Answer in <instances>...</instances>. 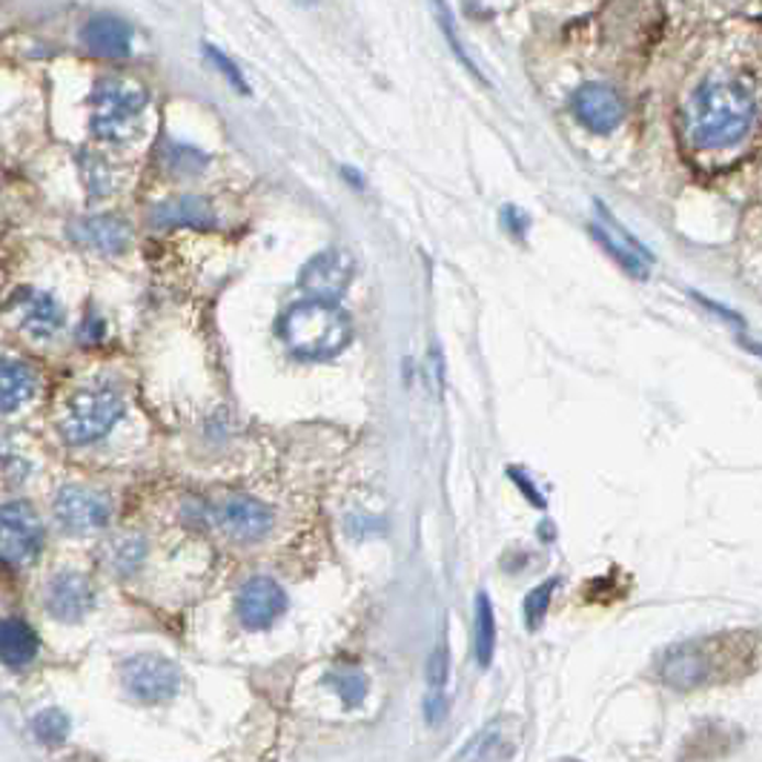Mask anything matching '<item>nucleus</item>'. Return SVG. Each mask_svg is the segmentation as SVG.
<instances>
[{
  "instance_id": "obj_25",
  "label": "nucleus",
  "mask_w": 762,
  "mask_h": 762,
  "mask_svg": "<svg viewBox=\"0 0 762 762\" xmlns=\"http://www.w3.org/2000/svg\"><path fill=\"white\" fill-rule=\"evenodd\" d=\"M32 731L41 742H49V746H60L69 733V717H66L60 708H46V711L35 714L32 719Z\"/></svg>"
},
{
  "instance_id": "obj_23",
  "label": "nucleus",
  "mask_w": 762,
  "mask_h": 762,
  "mask_svg": "<svg viewBox=\"0 0 762 762\" xmlns=\"http://www.w3.org/2000/svg\"><path fill=\"white\" fill-rule=\"evenodd\" d=\"M473 642H476V662L482 669H487L494 662L496 651V619H494V605H490V596L479 594L476 596V631H473Z\"/></svg>"
},
{
  "instance_id": "obj_26",
  "label": "nucleus",
  "mask_w": 762,
  "mask_h": 762,
  "mask_svg": "<svg viewBox=\"0 0 762 762\" xmlns=\"http://www.w3.org/2000/svg\"><path fill=\"white\" fill-rule=\"evenodd\" d=\"M556 585H560L556 576H553V579H544L542 585H537V588L528 594V599H524V625H528L530 631H537L539 625L544 622V614H548V605H551Z\"/></svg>"
},
{
  "instance_id": "obj_7",
  "label": "nucleus",
  "mask_w": 762,
  "mask_h": 762,
  "mask_svg": "<svg viewBox=\"0 0 762 762\" xmlns=\"http://www.w3.org/2000/svg\"><path fill=\"white\" fill-rule=\"evenodd\" d=\"M3 533H0V553L9 565H32L44 548V524L37 519L30 501H7L3 505Z\"/></svg>"
},
{
  "instance_id": "obj_24",
  "label": "nucleus",
  "mask_w": 762,
  "mask_h": 762,
  "mask_svg": "<svg viewBox=\"0 0 762 762\" xmlns=\"http://www.w3.org/2000/svg\"><path fill=\"white\" fill-rule=\"evenodd\" d=\"M161 164L169 169L173 175H198L207 164H210V158L203 153H198L196 146H187V144H178V141H167L164 144V150H161Z\"/></svg>"
},
{
  "instance_id": "obj_20",
  "label": "nucleus",
  "mask_w": 762,
  "mask_h": 762,
  "mask_svg": "<svg viewBox=\"0 0 762 762\" xmlns=\"http://www.w3.org/2000/svg\"><path fill=\"white\" fill-rule=\"evenodd\" d=\"M35 393V373L23 362H12L7 358L0 367V399H3V413H12L15 407L32 399Z\"/></svg>"
},
{
  "instance_id": "obj_8",
  "label": "nucleus",
  "mask_w": 762,
  "mask_h": 762,
  "mask_svg": "<svg viewBox=\"0 0 762 762\" xmlns=\"http://www.w3.org/2000/svg\"><path fill=\"white\" fill-rule=\"evenodd\" d=\"M571 107H574L576 121L596 135H610L625 121L622 95L603 80L582 84L571 98Z\"/></svg>"
},
{
  "instance_id": "obj_10",
  "label": "nucleus",
  "mask_w": 762,
  "mask_h": 762,
  "mask_svg": "<svg viewBox=\"0 0 762 762\" xmlns=\"http://www.w3.org/2000/svg\"><path fill=\"white\" fill-rule=\"evenodd\" d=\"M235 610H239V619L244 628L264 631V628H269L287 610V594H284V588L276 579L253 576V579L244 582Z\"/></svg>"
},
{
  "instance_id": "obj_21",
  "label": "nucleus",
  "mask_w": 762,
  "mask_h": 762,
  "mask_svg": "<svg viewBox=\"0 0 762 762\" xmlns=\"http://www.w3.org/2000/svg\"><path fill=\"white\" fill-rule=\"evenodd\" d=\"M510 733H508V722L505 719H494L490 726L482 728L471 742H467L465 751H459L462 760H505L510 757Z\"/></svg>"
},
{
  "instance_id": "obj_4",
  "label": "nucleus",
  "mask_w": 762,
  "mask_h": 762,
  "mask_svg": "<svg viewBox=\"0 0 762 762\" xmlns=\"http://www.w3.org/2000/svg\"><path fill=\"white\" fill-rule=\"evenodd\" d=\"M89 109H92L89 130L95 139L124 144L139 132L141 115L146 109V92L121 78H103L95 84Z\"/></svg>"
},
{
  "instance_id": "obj_18",
  "label": "nucleus",
  "mask_w": 762,
  "mask_h": 762,
  "mask_svg": "<svg viewBox=\"0 0 762 762\" xmlns=\"http://www.w3.org/2000/svg\"><path fill=\"white\" fill-rule=\"evenodd\" d=\"M155 227L161 230H175V227H189V230H212L216 227V212L212 203L201 196H175L153 207Z\"/></svg>"
},
{
  "instance_id": "obj_13",
  "label": "nucleus",
  "mask_w": 762,
  "mask_h": 762,
  "mask_svg": "<svg viewBox=\"0 0 762 762\" xmlns=\"http://www.w3.org/2000/svg\"><path fill=\"white\" fill-rule=\"evenodd\" d=\"M218 524L227 537L239 539V542H253V539L267 537L273 528V510L250 496H230V499L218 508Z\"/></svg>"
},
{
  "instance_id": "obj_5",
  "label": "nucleus",
  "mask_w": 762,
  "mask_h": 762,
  "mask_svg": "<svg viewBox=\"0 0 762 762\" xmlns=\"http://www.w3.org/2000/svg\"><path fill=\"white\" fill-rule=\"evenodd\" d=\"M121 416L124 399L112 387H89L69 399L58 428L69 444H92L115 428Z\"/></svg>"
},
{
  "instance_id": "obj_19",
  "label": "nucleus",
  "mask_w": 762,
  "mask_h": 762,
  "mask_svg": "<svg viewBox=\"0 0 762 762\" xmlns=\"http://www.w3.org/2000/svg\"><path fill=\"white\" fill-rule=\"evenodd\" d=\"M0 656L9 669H23L37 656V633L32 631L30 622L9 617L0 628Z\"/></svg>"
},
{
  "instance_id": "obj_27",
  "label": "nucleus",
  "mask_w": 762,
  "mask_h": 762,
  "mask_svg": "<svg viewBox=\"0 0 762 762\" xmlns=\"http://www.w3.org/2000/svg\"><path fill=\"white\" fill-rule=\"evenodd\" d=\"M327 683L333 685L335 694L347 705H358L367 697V680L358 671H335V674L327 676Z\"/></svg>"
},
{
  "instance_id": "obj_28",
  "label": "nucleus",
  "mask_w": 762,
  "mask_h": 762,
  "mask_svg": "<svg viewBox=\"0 0 762 762\" xmlns=\"http://www.w3.org/2000/svg\"><path fill=\"white\" fill-rule=\"evenodd\" d=\"M203 55H207V58L212 60V66H218V73L224 75V78L230 80V84H233V87L239 89V92L247 95V84H244V78H241L239 66H235L233 60L227 58L224 52L216 49V46H212V44H207V46H203Z\"/></svg>"
},
{
  "instance_id": "obj_32",
  "label": "nucleus",
  "mask_w": 762,
  "mask_h": 762,
  "mask_svg": "<svg viewBox=\"0 0 762 762\" xmlns=\"http://www.w3.org/2000/svg\"><path fill=\"white\" fill-rule=\"evenodd\" d=\"M746 347H748V350H754L757 356H762V344H751V342H746Z\"/></svg>"
},
{
  "instance_id": "obj_12",
  "label": "nucleus",
  "mask_w": 762,
  "mask_h": 762,
  "mask_svg": "<svg viewBox=\"0 0 762 762\" xmlns=\"http://www.w3.org/2000/svg\"><path fill=\"white\" fill-rule=\"evenodd\" d=\"M596 212H599V221L594 224L596 241L608 250L619 264H622L633 278H648V269H651V253H648L637 239H633L622 224H617L610 212L605 210L603 203H596Z\"/></svg>"
},
{
  "instance_id": "obj_15",
  "label": "nucleus",
  "mask_w": 762,
  "mask_h": 762,
  "mask_svg": "<svg viewBox=\"0 0 762 762\" xmlns=\"http://www.w3.org/2000/svg\"><path fill=\"white\" fill-rule=\"evenodd\" d=\"M9 310L18 316V324L35 339H52L64 324V312L49 292L18 290L9 301Z\"/></svg>"
},
{
  "instance_id": "obj_1",
  "label": "nucleus",
  "mask_w": 762,
  "mask_h": 762,
  "mask_svg": "<svg viewBox=\"0 0 762 762\" xmlns=\"http://www.w3.org/2000/svg\"><path fill=\"white\" fill-rule=\"evenodd\" d=\"M760 121V98L740 73H711L697 80L683 103V132L694 150L722 153L746 144Z\"/></svg>"
},
{
  "instance_id": "obj_9",
  "label": "nucleus",
  "mask_w": 762,
  "mask_h": 762,
  "mask_svg": "<svg viewBox=\"0 0 762 762\" xmlns=\"http://www.w3.org/2000/svg\"><path fill=\"white\" fill-rule=\"evenodd\" d=\"M353 273H356L353 255L344 253V250H327V253H319L305 264L301 276H298V284H301V290L310 298L339 301L347 292Z\"/></svg>"
},
{
  "instance_id": "obj_2",
  "label": "nucleus",
  "mask_w": 762,
  "mask_h": 762,
  "mask_svg": "<svg viewBox=\"0 0 762 762\" xmlns=\"http://www.w3.org/2000/svg\"><path fill=\"white\" fill-rule=\"evenodd\" d=\"M754 637L722 633L680 642L656 660V674L676 691H694L705 685L726 683L754 662Z\"/></svg>"
},
{
  "instance_id": "obj_33",
  "label": "nucleus",
  "mask_w": 762,
  "mask_h": 762,
  "mask_svg": "<svg viewBox=\"0 0 762 762\" xmlns=\"http://www.w3.org/2000/svg\"><path fill=\"white\" fill-rule=\"evenodd\" d=\"M296 3H301V7H316V3H321V0H296Z\"/></svg>"
},
{
  "instance_id": "obj_31",
  "label": "nucleus",
  "mask_w": 762,
  "mask_h": 762,
  "mask_svg": "<svg viewBox=\"0 0 762 762\" xmlns=\"http://www.w3.org/2000/svg\"><path fill=\"white\" fill-rule=\"evenodd\" d=\"M510 476H513V479L519 482V487H522V494H524V496H530V499H533V505H539V508H542L544 501H542V496H537V490H533V485H530V482H524L522 476H519V473H516V471L510 473Z\"/></svg>"
},
{
  "instance_id": "obj_22",
  "label": "nucleus",
  "mask_w": 762,
  "mask_h": 762,
  "mask_svg": "<svg viewBox=\"0 0 762 762\" xmlns=\"http://www.w3.org/2000/svg\"><path fill=\"white\" fill-rule=\"evenodd\" d=\"M146 553V544L141 537H132V533H124V537H115L109 539L107 544H103V562H107L115 574H130V571H135V567L141 565V560H144Z\"/></svg>"
},
{
  "instance_id": "obj_14",
  "label": "nucleus",
  "mask_w": 762,
  "mask_h": 762,
  "mask_svg": "<svg viewBox=\"0 0 762 762\" xmlns=\"http://www.w3.org/2000/svg\"><path fill=\"white\" fill-rule=\"evenodd\" d=\"M95 605V590L84 574L64 571L46 588V608L60 622H80Z\"/></svg>"
},
{
  "instance_id": "obj_29",
  "label": "nucleus",
  "mask_w": 762,
  "mask_h": 762,
  "mask_svg": "<svg viewBox=\"0 0 762 762\" xmlns=\"http://www.w3.org/2000/svg\"><path fill=\"white\" fill-rule=\"evenodd\" d=\"M428 680H430V694H442L444 683H448V651H444V648H435V651L430 653Z\"/></svg>"
},
{
  "instance_id": "obj_3",
  "label": "nucleus",
  "mask_w": 762,
  "mask_h": 762,
  "mask_svg": "<svg viewBox=\"0 0 762 762\" xmlns=\"http://www.w3.org/2000/svg\"><path fill=\"white\" fill-rule=\"evenodd\" d=\"M353 327L344 310L335 301L310 298L301 305H292L278 319V339L292 356L307 362H327L335 358L350 344Z\"/></svg>"
},
{
  "instance_id": "obj_30",
  "label": "nucleus",
  "mask_w": 762,
  "mask_h": 762,
  "mask_svg": "<svg viewBox=\"0 0 762 762\" xmlns=\"http://www.w3.org/2000/svg\"><path fill=\"white\" fill-rule=\"evenodd\" d=\"M501 224H508L513 235H522L524 227H528V218L516 210V207H508V210H501Z\"/></svg>"
},
{
  "instance_id": "obj_11",
  "label": "nucleus",
  "mask_w": 762,
  "mask_h": 762,
  "mask_svg": "<svg viewBox=\"0 0 762 762\" xmlns=\"http://www.w3.org/2000/svg\"><path fill=\"white\" fill-rule=\"evenodd\" d=\"M109 499L84 487H64L55 496V516L66 533H92L109 522Z\"/></svg>"
},
{
  "instance_id": "obj_16",
  "label": "nucleus",
  "mask_w": 762,
  "mask_h": 762,
  "mask_svg": "<svg viewBox=\"0 0 762 762\" xmlns=\"http://www.w3.org/2000/svg\"><path fill=\"white\" fill-rule=\"evenodd\" d=\"M80 44L98 58H126L132 52V26L124 18L101 12V15H92L84 23Z\"/></svg>"
},
{
  "instance_id": "obj_17",
  "label": "nucleus",
  "mask_w": 762,
  "mask_h": 762,
  "mask_svg": "<svg viewBox=\"0 0 762 762\" xmlns=\"http://www.w3.org/2000/svg\"><path fill=\"white\" fill-rule=\"evenodd\" d=\"M66 233H69V239L78 241V244H87V247L98 250V253H109V255L124 253V250L130 247V239H132L126 221H121V218L115 216L75 218Z\"/></svg>"
},
{
  "instance_id": "obj_6",
  "label": "nucleus",
  "mask_w": 762,
  "mask_h": 762,
  "mask_svg": "<svg viewBox=\"0 0 762 762\" xmlns=\"http://www.w3.org/2000/svg\"><path fill=\"white\" fill-rule=\"evenodd\" d=\"M121 683L130 697L141 703H161V699L175 697V691L181 685V671L167 656L135 653L121 662Z\"/></svg>"
}]
</instances>
